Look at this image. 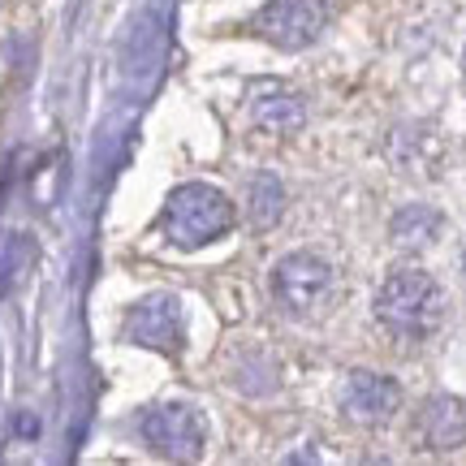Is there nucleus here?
<instances>
[{"label": "nucleus", "instance_id": "obj_1", "mask_svg": "<svg viewBox=\"0 0 466 466\" xmlns=\"http://www.w3.org/2000/svg\"><path fill=\"white\" fill-rule=\"evenodd\" d=\"M376 319L393 337L423 341L445 319V289L423 268H398V272L384 277L380 294H376Z\"/></svg>", "mask_w": 466, "mask_h": 466}, {"label": "nucleus", "instance_id": "obj_2", "mask_svg": "<svg viewBox=\"0 0 466 466\" xmlns=\"http://www.w3.org/2000/svg\"><path fill=\"white\" fill-rule=\"evenodd\" d=\"M165 238L173 247L182 250H195V247H208V242H217L225 233L233 229V203L225 190L208 182H186L177 190H168L165 199Z\"/></svg>", "mask_w": 466, "mask_h": 466}, {"label": "nucleus", "instance_id": "obj_3", "mask_svg": "<svg viewBox=\"0 0 466 466\" xmlns=\"http://www.w3.org/2000/svg\"><path fill=\"white\" fill-rule=\"evenodd\" d=\"M272 294L294 316H316L333 294V268L311 250H294L272 268Z\"/></svg>", "mask_w": 466, "mask_h": 466}, {"label": "nucleus", "instance_id": "obj_4", "mask_svg": "<svg viewBox=\"0 0 466 466\" xmlns=\"http://www.w3.org/2000/svg\"><path fill=\"white\" fill-rule=\"evenodd\" d=\"M143 441L160 458H173V462H195L208 445V423L195 406H182V401H168V406H156L143 415Z\"/></svg>", "mask_w": 466, "mask_h": 466}, {"label": "nucleus", "instance_id": "obj_5", "mask_svg": "<svg viewBox=\"0 0 466 466\" xmlns=\"http://www.w3.org/2000/svg\"><path fill=\"white\" fill-rule=\"evenodd\" d=\"M329 22L324 0H268L259 17H255V31L264 35L268 44H277L285 52L311 48Z\"/></svg>", "mask_w": 466, "mask_h": 466}, {"label": "nucleus", "instance_id": "obj_6", "mask_svg": "<svg viewBox=\"0 0 466 466\" xmlns=\"http://www.w3.org/2000/svg\"><path fill=\"white\" fill-rule=\"evenodd\" d=\"M401 406V389L380 371H350L346 389H341V410L350 423H363V428H380L398 415Z\"/></svg>", "mask_w": 466, "mask_h": 466}, {"label": "nucleus", "instance_id": "obj_7", "mask_svg": "<svg viewBox=\"0 0 466 466\" xmlns=\"http://www.w3.org/2000/svg\"><path fill=\"white\" fill-rule=\"evenodd\" d=\"M182 333H186L182 307H177V299H168V294H156V299L138 302L130 311V319H126V337H130V341L165 350V354L182 350Z\"/></svg>", "mask_w": 466, "mask_h": 466}]
</instances>
